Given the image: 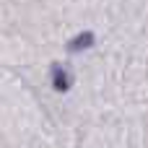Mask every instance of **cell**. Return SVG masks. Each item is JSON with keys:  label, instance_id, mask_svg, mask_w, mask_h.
I'll return each mask as SVG.
<instances>
[{"label": "cell", "instance_id": "obj_1", "mask_svg": "<svg viewBox=\"0 0 148 148\" xmlns=\"http://www.w3.org/2000/svg\"><path fill=\"white\" fill-rule=\"evenodd\" d=\"M73 75H70V70L65 68V65H55L52 68V88L57 91V94H68L70 88H73Z\"/></svg>", "mask_w": 148, "mask_h": 148}, {"label": "cell", "instance_id": "obj_2", "mask_svg": "<svg viewBox=\"0 0 148 148\" xmlns=\"http://www.w3.org/2000/svg\"><path fill=\"white\" fill-rule=\"evenodd\" d=\"M94 44H96V34L86 29V31L75 34V36L68 42V52H70V55H78V52H88Z\"/></svg>", "mask_w": 148, "mask_h": 148}]
</instances>
